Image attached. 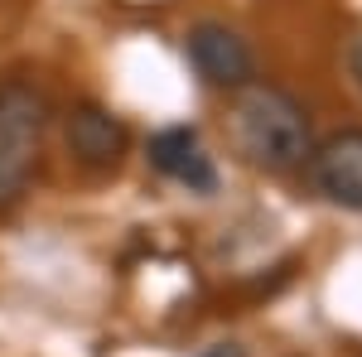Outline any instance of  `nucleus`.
Masks as SVG:
<instances>
[{"mask_svg": "<svg viewBox=\"0 0 362 357\" xmlns=\"http://www.w3.org/2000/svg\"><path fill=\"white\" fill-rule=\"evenodd\" d=\"M232 140L256 169L271 174H290V169L309 165L314 155V131H309V111L280 92V87L251 83L237 92L232 102Z\"/></svg>", "mask_w": 362, "mask_h": 357, "instance_id": "1", "label": "nucleus"}, {"mask_svg": "<svg viewBox=\"0 0 362 357\" xmlns=\"http://www.w3.org/2000/svg\"><path fill=\"white\" fill-rule=\"evenodd\" d=\"M49 102L34 83H0V208L20 203L44 150Z\"/></svg>", "mask_w": 362, "mask_h": 357, "instance_id": "2", "label": "nucleus"}, {"mask_svg": "<svg viewBox=\"0 0 362 357\" xmlns=\"http://www.w3.org/2000/svg\"><path fill=\"white\" fill-rule=\"evenodd\" d=\"M189 58H194L198 78L218 92H242V87L256 83V58H251L247 39L227 25H213L203 20L189 34Z\"/></svg>", "mask_w": 362, "mask_h": 357, "instance_id": "3", "label": "nucleus"}, {"mask_svg": "<svg viewBox=\"0 0 362 357\" xmlns=\"http://www.w3.org/2000/svg\"><path fill=\"white\" fill-rule=\"evenodd\" d=\"M309 169H314V184L329 203L362 213V131L329 136L309 155Z\"/></svg>", "mask_w": 362, "mask_h": 357, "instance_id": "4", "label": "nucleus"}, {"mask_svg": "<svg viewBox=\"0 0 362 357\" xmlns=\"http://www.w3.org/2000/svg\"><path fill=\"white\" fill-rule=\"evenodd\" d=\"M145 155H150V165L160 169L165 179L184 184L189 193H213L218 189V169L203 155L194 126H169L160 136H150V150H145Z\"/></svg>", "mask_w": 362, "mask_h": 357, "instance_id": "5", "label": "nucleus"}, {"mask_svg": "<svg viewBox=\"0 0 362 357\" xmlns=\"http://www.w3.org/2000/svg\"><path fill=\"white\" fill-rule=\"evenodd\" d=\"M68 150L87 169H112L126 150V126L102 107H78L68 111Z\"/></svg>", "mask_w": 362, "mask_h": 357, "instance_id": "6", "label": "nucleus"}, {"mask_svg": "<svg viewBox=\"0 0 362 357\" xmlns=\"http://www.w3.org/2000/svg\"><path fill=\"white\" fill-rule=\"evenodd\" d=\"M348 73H353V83L362 87V34L348 44Z\"/></svg>", "mask_w": 362, "mask_h": 357, "instance_id": "7", "label": "nucleus"}, {"mask_svg": "<svg viewBox=\"0 0 362 357\" xmlns=\"http://www.w3.org/2000/svg\"><path fill=\"white\" fill-rule=\"evenodd\" d=\"M198 357H247V348L242 343H213V348H203Z\"/></svg>", "mask_w": 362, "mask_h": 357, "instance_id": "8", "label": "nucleus"}]
</instances>
